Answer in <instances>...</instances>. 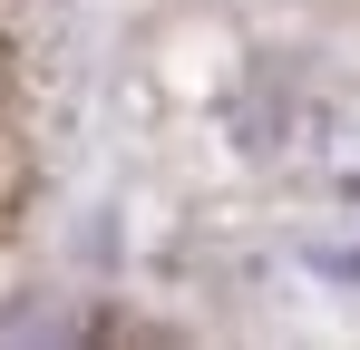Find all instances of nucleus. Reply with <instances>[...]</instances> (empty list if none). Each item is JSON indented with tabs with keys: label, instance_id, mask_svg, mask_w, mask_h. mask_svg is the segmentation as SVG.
<instances>
[{
	"label": "nucleus",
	"instance_id": "obj_1",
	"mask_svg": "<svg viewBox=\"0 0 360 350\" xmlns=\"http://www.w3.org/2000/svg\"><path fill=\"white\" fill-rule=\"evenodd\" d=\"M302 156H311V175H331L341 195H360V98H331V108L302 127Z\"/></svg>",
	"mask_w": 360,
	"mask_h": 350
}]
</instances>
